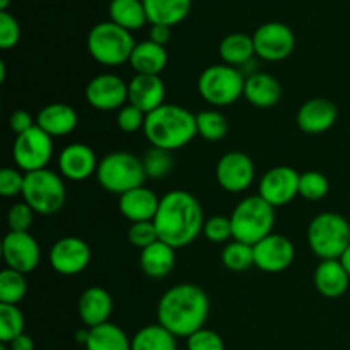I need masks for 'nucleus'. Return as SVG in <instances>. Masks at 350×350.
Instances as JSON below:
<instances>
[{
    "label": "nucleus",
    "mask_w": 350,
    "mask_h": 350,
    "mask_svg": "<svg viewBox=\"0 0 350 350\" xmlns=\"http://www.w3.org/2000/svg\"><path fill=\"white\" fill-rule=\"evenodd\" d=\"M154 226L161 241L174 250L187 248L204 232V208L190 191L171 190L161 197Z\"/></svg>",
    "instance_id": "obj_1"
},
{
    "label": "nucleus",
    "mask_w": 350,
    "mask_h": 350,
    "mask_svg": "<svg viewBox=\"0 0 350 350\" xmlns=\"http://www.w3.org/2000/svg\"><path fill=\"white\" fill-rule=\"evenodd\" d=\"M211 299L200 286L178 284L161 296L157 303V323L170 330L174 337L188 338L205 328Z\"/></svg>",
    "instance_id": "obj_2"
},
{
    "label": "nucleus",
    "mask_w": 350,
    "mask_h": 350,
    "mask_svg": "<svg viewBox=\"0 0 350 350\" xmlns=\"http://www.w3.org/2000/svg\"><path fill=\"white\" fill-rule=\"evenodd\" d=\"M142 132L152 147L174 152L197 137V115L185 106L164 103L147 115Z\"/></svg>",
    "instance_id": "obj_3"
},
{
    "label": "nucleus",
    "mask_w": 350,
    "mask_h": 350,
    "mask_svg": "<svg viewBox=\"0 0 350 350\" xmlns=\"http://www.w3.org/2000/svg\"><path fill=\"white\" fill-rule=\"evenodd\" d=\"M229 217L232 224V239L255 246L273 232L275 207L260 195H250L236 205Z\"/></svg>",
    "instance_id": "obj_4"
},
{
    "label": "nucleus",
    "mask_w": 350,
    "mask_h": 350,
    "mask_svg": "<svg viewBox=\"0 0 350 350\" xmlns=\"http://www.w3.org/2000/svg\"><path fill=\"white\" fill-rule=\"evenodd\" d=\"M306 239L320 260H340L350 245V222L338 212H321L311 219Z\"/></svg>",
    "instance_id": "obj_5"
},
{
    "label": "nucleus",
    "mask_w": 350,
    "mask_h": 350,
    "mask_svg": "<svg viewBox=\"0 0 350 350\" xmlns=\"http://www.w3.org/2000/svg\"><path fill=\"white\" fill-rule=\"evenodd\" d=\"M96 178L103 190L122 197L126 191L142 187L147 174L140 157L126 150H115L99 159Z\"/></svg>",
    "instance_id": "obj_6"
},
{
    "label": "nucleus",
    "mask_w": 350,
    "mask_h": 350,
    "mask_svg": "<svg viewBox=\"0 0 350 350\" xmlns=\"http://www.w3.org/2000/svg\"><path fill=\"white\" fill-rule=\"evenodd\" d=\"M137 41L130 31L123 29L111 21H103L92 26L88 34V51L98 64L118 67L132 57Z\"/></svg>",
    "instance_id": "obj_7"
},
{
    "label": "nucleus",
    "mask_w": 350,
    "mask_h": 350,
    "mask_svg": "<svg viewBox=\"0 0 350 350\" xmlns=\"http://www.w3.org/2000/svg\"><path fill=\"white\" fill-rule=\"evenodd\" d=\"M246 77L241 70L226 64L208 65L198 75L197 91L205 103L212 106H229L245 94Z\"/></svg>",
    "instance_id": "obj_8"
},
{
    "label": "nucleus",
    "mask_w": 350,
    "mask_h": 350,
    "mask_svg": "<svg viewBox=\"0 0 350 350\" xmlns=\"http://www.w3.org/2000/svg\"><path fill=\"white\" fill-rule=\"evenodd\" d=\"M23 200L40 215H53L62 211L67 202V188L60 173L51 170H40L26 173Z\"/></svg>",
    "instance_id": "obj_9"
},
{
    "label": "nucleus",
    "mask_w": 350,
    "mask_h": 350,
    "mask_svg": "<svg viewBox=\"0 0 350 350\" xmlns=\"http://www.w3.org/2000/svg\"><path fill=\"white\" fill-rule=\"evenodd\" d=\"M12 157L17 170L26 173L46 170L53 157V137L34 125L27 132L16 135L12 146Z\"/></svg>",
    "instance_id": "obj_10"
},
{
    "label": "nucleus",
    "mask_w": 350,
    "mask_h": 350,
    "mask_svg": "<svg viewBox=\"0 0 350 350\" xmlns=\"http://www.w3.org/2000/svg\"><path fill=\"white\" fill-rule=\"evenodd\" d=\"M256 57L265 62H282L291 57L296 48V36L287 24L265 23L253 33Z\"/></svg>",
    "instance_id": "obj_11"
},
{
    "label": "nucleus",
    "mask_w": 350,
    "mask_h": 350,
    "mask_svg": "<svg viewBox=\"0 0 350 350\" xmlns=\"http://www.w3.org/2000/svg\"><path fill=\"white\" fill-rule=\"evenodd\" d=\"M255 163L241 150L226 152L215 166V180L228 193H243L255 181Z\"/></svg>",
    "instance_id": "obj_12"
},
{
    "label": "nucleus",
    "mask_w": 350,
    "mask_h": 350,
    "mask_svg": "<svg viewBox=\"0 0 350 350\" xmlns=\"http://www.w3.org/2000/svg\"><path fill=\"white\" fill-rule=\"evenodd\" d=\"M48 262L51 269L60 275H79L91 263V248L82 238L65 236L53 243L48 253Z\"/></svg>",
    "instance_id": "obj_13"
},
{
    "label": "nucleus",
    "mask_w": 350,
    "mask_h": 350,
    "mask_svg": "<svg viewBox=\"0 0 350 350\" xmlns=\"http://www.w3.org/2000/svg\"><path fill=\"white\" fill-rule=\"evenodd\" d=\"M85 101L98 111H118L129 103V82L116 74H99L85 85Z\"/></svg>",
    "instance_id": "obj_14"
},
{
    "label": "nucleus",
    "mask_w": 350,
    "mask_h": 350,
    "mask_svg": "<svg viewBox=\"0 0 350 350\" xmlns=\"http://www.w3.org/2000/svg\"><path fill=\"white\" fill-rule=\"evenodd\" d=\"M2 256L7 269L17 270L27 275L36 270L41 262L40 243L29 232L9 231L3 236Z\"/></svg>",
    "instance_id": "obj_15"
},
{
    "label": "nucleus",
    "mask_w": 350,
    "mask_h": 350,
    "mask_svg": "<svg viewBox=\"0 0 350 350\" xmlns=\"http://www.w3.org/2000/svg\"><path fill=\"white\" fill-rule=\"evenodd\" d=\"M299 178L291 166H275L267 171L258 185V195L272 207H284L299 195Z\"/></svg>",
    "instance_id": "obj_16"
},
{
    "label": "nucleus",
    "mask_w": 350,
    "mask_h": 350,
    "mask_svg": "<svg viewBox=\"0 0 350 350\" xmlns=\"http://www.w3.org/2000/svg\"><path fill=\"white\" fill-rule=\"evenodd\" d=\"M255 267L265 273H280L293 265L296 248L289 238L272 232L253 246Z\"/></svg>",
    "instance_id": "obj_17"
},
{
    "label": "nucleus",
    "mask_w": 350,
    "mask_h": 350,
    "mask_svg": "<svg viewBox=\"0 0 350 350\" xmlns=\"http://www.w3.org/2000/svg\"><path fill=\"white\" fill-rule=\"evenodd\" d=\"M99 159L88 144L74 142L58 154V171L68 181H85L98 171Z\"/></svg>",
    "instance_id": "obj_18"
},
{
    "label": "nucleus",
    "mask_w": 350,
    "mask_h": 350,
    "mask_svg": "<svg viewBox=\"0 0 350 350\" xmlns=\"http://www.w3.org/2000/svg\"><path fill=\"white\" fill-rule=\"evenodd\" d=\"M338 109L327 98H313L304 103L296 115V123L308 135H320L328 132L337 123Z\"/></svg>",
    "instance_id": "obj_19"
},
{
    "label": "nucleus",
    "mask_w": 350,
    "mask_h": 350,
    "mask_svg": "<svg viewBox=\"0 0 350 350\" xmlns=\"http://www.w3.org/2000/svg\"><path fill=\"white\" fill-rule=\"evenodd\" d=\"M129 103L146 115L163 106L166 103V85L161 75H133L129 81Z\"/></svg>",
    "instance_id": "obj_20"
},
{
    "label": "nucleus",
    "mask_w": 350,
    "mask_h": 350,
    "mask_svg": "<svg viewBox=\"0 0 350 350\" xmlns=\"http://www.w3.org/2000/svg\"><path fill=\"white\" fill-rule=\"evenodd\" d=\"M77 313L88 328L108 323L113 314V297L105 287L92 286L79 297Z\"/></svg>",
    "instance_id": "obj_21"
},
{
    "label": "nucleus",
    "mask_w": 350,
    "mask_h": 350,
    "mask_svg": "<svg viewBox=\"0 0 350 350\" xmlns=\"http://www.w3.org/2000/svg\"><path fill=\"white\" fill-rule=\"evenodd\" d=\"M36 125L50 137H65L74 132L79 125V115L74 106L67 103H50L43 106L36 115Z\"/></svg>",
    "instance_id": "obj_22"
},
{
    "label": "nucleus",
    "mask_w": 350,
    "mask_h": 350,
    "mask_svg": "<svg viewBox=\"0 0 350 350\" xmlns=\"http://www.w3.org/2000/svg\"><path fill=\"white\" fill-rule=\"evenodd\" d=\"M159 202L161 198L142 185V187L123 193L118 200V208L123 217L129 219L133 224V222L154 221L157 208H159Z\"/></svg>",
    "instance_id": "obj_23"
},
{
    "label": "nucleus",
    "mask_w": 350,
    "mask_h": 350,
    "mask_svg": "<svg viewBox=\"0 0 350 350\" xmlns=\"http://www.w3.org/2000/svg\"><path fill=\"white\" fill-rule=\"evenodd\" d=\"M313 280L318 293L328 299L342 297L350 286V275L340 260H321L314 270Z\"/></svg>",
    "instance_id": "obj_24"
},
{
    "label": "nucleus",
    "mask_w": 350,
    "mask_h": 350,
    "mask_svg": "<svg viewBox=\"0 0 350 350\" xmlns=\"http://www.w3.org/2000/svg\"><path fill=\"white\" fill-rule=\"evenodd\" d=\"M243 98H246V101L255 108H273L282 98V85L273 75L267 72H256L246 77Z\"/></svg>",
    "instance_id": "obj_25"
},
{
    "label": "nucleus",
    "mask_w": 350,
    "mask_h": 350,
    "mask_svg": "<svg viewBox=\"0 0 350 350\" xmlns=\"http://www.w3.org/2000/svg\"><path fill=\"white\" fill-rule=\"evenodd\" d=\"M140 269L150 279H164L176 265V250L164 241H156L140 252Z\"/></svg>",
    "instance_id": "obj_26"
},
{
    "label": "nucleus",
    "mask_w": 350,
    "mask_h": 350,
    "mask_svg": "<svg viewBox=\"0 0 350 350\" xmlns=\"http://www.w3.org/2000/svg\"><path fill=\"white\" fill-rule=\"evenodd\" d=\"M129 64L135 74L161 75V72L167 67L166 46H161L150 40L140 41L133 48Z\"/></svg>",
    "instance_id": "obj_27"
},
{
    "label": "nucleus",
    "mask_w": 350,
    "mask_h": 350,
    "mask_svg": "<svg viewBox=\"0 0 350 350\" xmlns=\"http://www.w3.org/2000/svg\"><path fill=\"white\" fill-rule=\"evenodd\" d=\"M149 24L176 26L183 23L191 10V0H142Z\"/></svg>",
    "instance_id": "obj_28"
},
{
    "label": "nucleus",
    "mask_w": 350,
    "mask_h": 350,
    "mask_svg": "<svg viewBox=\"0 0 350 350\" xmlns=\"http://www.w3.org/2000/svg\"><path fill=\"white\" fill-rule=\"evenodd\" d=\"M219 55L222 62L231 67L241 68L256 57L253 36L245 33H231L219 43Z\"/></svg>",
    "instance_id": "obj_29"
},
{
    "label": "nucleus",
    "mask_w": 350,
    "mask_h": 350,
    "mask_svg": "<svg viewBox=\"0 0 350 350\" xmlns=\"http://www.w3.org/2000/svg\"><path fill=\"white\" fill-rule=\"evenodd\" d=\"M109 21L123 29L139 31L149 23L142 0H111L108 7Z\"/></svg>",
    "instance_id": "obj_30"
},
{
    "label": "nucleus",
    "mask_w": 350,
    "mask_h": 350,
    "mask_svg": "<svg viewBox=\"0 0 350 350\" xmlns=\"http://www.w3.org/2000/svg\"><path fill=\"white\" fill-rule=\"evenodd\" d=\"M85 350H132V338L118 325L108 323L89 328Z\"/></svg>",
    "instance_id": "obj_31"
},
{
    "label": "nucleus",
    "mask_w": 350,
    "mask_h": 350,
    "mask_svg": "<svg viewBox=\"0 0 350 350\" xmlns=\"http://www.w3.org/2000/svg\"><path fill=\"white\" fill-rule=\"evenodd\" d=\"M132 350H178V337L159 323L146 325L132 337Z\"/></svg>",
    "instance_id": "obj_32"
},
{
    "label": "nucleus",
    "mask_w": 350,
    "mask_h": 350,
    "mask_svg": "<svg viewBox=\"0 0 350 350\" xmlns=\"http://www.w3.org/2000/svg\"><path fill=\"white\" fill-rule=\"evenodd\" d=\"M229 132V122L219 109H205L197 115V135L208 142H219Z\"/></svg>",
    "instance_id": "obj_33"
},
{
    "label": "nucleus",
    "mask_w": 350,
    "mask_h": 350,
    "mask_svg": "<svg viewBox=\"0 0 350 350\" xmlns=\"http://www.w3.org/2000/svg\"><path fill=\"white\" fill-rule=\"evenodd\" d=\"M27 294L26 275L17 270L3 269L0 272V304L17 306Z\"/></svg>",
    "instance_id": "obj_34"
},
{
    "label": "nucleus",
    "mask_w": 350,
    "mask_h": 350,
    "mask_svg": "<svg viewBox=\"0 0 350 350\" xmlns=\"http://www.w3.org/2000/svg\"><path fill=\"white\" fill-rule=\"evenodd\" d=\"M222 265L231 272H245L255 265V256H253V246L246 243L231 239L226 243L224 250L221 253Z\"/></svg>",
    "instance_id": "obj_35"
},
{
    "label": "nucleus",
    "mask_w": 350,
    "mask_h": 350,
    "mask_svg": "<svg viewBox=\"0 0 350 350\" xmlns=\"http://www.w3.org/2000/svg\"><path fill=\"white\" fill-rule=\"evenodd\" d=\"M26 320L19 306L12 304H0V342L10 344L14 338L24 334Z\"/></svg>",
    "instance_id": "obj_36"
},
{
    "label": "nucleus",
    "mask_w": 350,
    "mask_h": 350,
    "mask_svg": "<svg viewBox=\"0 0 350 350\" xmlns=\"http://www.w3.org/2000/svg\"><path fill=\"white\" fill-rule=\"evenodd\" d=\"M142 163L147 178H150V180H163V178H166L173 171L174 157L173 152H170V150L150 147L144 154Z\"/></svg>",
    "instance_id": "obj_37"
},
{
    "label": "nucleus",
    "mask_w": 350,
    "mask_h": 350,
    "mask_svg": "<svg viewBox=\"0 0 350 350\" xmlns=\"http://www.w3.org/2000/svg\"><path fill=\"white\" fill-rule=\"evenodd\" d=\"M330 191V181L320 171H304L299 178V195L304 200L317 202Z\"/></svg>",
    "instance_id": "obj_38"
},
{
    "label": "nucleus",
    "mask_w": 350,
    "mask_h": 350,
    "mask_svg": "<svg viewBox=\"0 0 350 350\" xmlns=\"http://www.w3.org/2000/svg\"><path fill=\"white\" fill-rule=\"evenodd\" d=\"M204 234L208 241L215 243V245L229 243L232 239L231 217H228V215H212V217H208L204 226Z\"/></svg>",
    "instance_id": "obj_39"
},
{
    "label": "nucleus",
    "mask_w": 350,
    "mask_h": 350,
    "mask_svg": "<svg viewBox=\"0 0 350 350\" xmlns=\"http://www.w3.org/2000/svg\"><path fill=\"white\" fill-rule=\"evenodd\" d=\"M34 215H36V212L24 200L10 205L9 212H7V226H9V231L29 232L34 221Z\"/></svg>",
    "instance_id": "obj_40"
},
{
    "label": "nucleus",
    "mask_w": 350,
    "mask_h": 350,
    "mask_svg": "<svg viewBox=\"0 0 350 350\" xmlns=\"http://www.w3.org/2000/svg\"><path fill=\"white\" fill-rule=\"evenodd\" d=\"M129 241L133 248H139L140 252L146 250L147 246L154 245L156 241H159V234H157L154 221L133 222V224H130Z\"/></svg>",
    "instance_id": "obj_41"
},
{
    "label": "nucleus",
    "mask_w": 350,
    "mask_h": 350,
    "mask_svg": "<svg viewBox=\"0 0 350 350\" xmlns=\"http://www.w3.org/2000/svg\"><path fill=\"white\" fill-rule=\"evenodd\" d=\"M146 118V113L140 111L139 108H135V106L130 105V103H126L122 109L116 111V125H118V129L125 133H135L139 132V130H144Z\"/></svg>",
    "instance_id": "obj_42"
},
{
    "label": "nucleus",
    "mask_w": 350,
    "mask_h": 350,
    "mask_svg": "<svg viewBox=\"0 0 350 350\" xmlns=\"http://www.w3.org/2000/svg\"><path fill=\"white\" fill-rule=\"evenodd\" d=\"M187 350H226V345L217 332L202 328L187 338Z\"/></svg>",
    "instance_id": "obj_43"
},
{
    "label": "nucleus",
    "mask_w": 350,
    "mask_h": 350,
    "mask_svg": "<svg viewBox=\"0 0 350 350\" xmlns=\"http://www.w3.org/2000/svg\"><path fill=\"white\" fill-rule=\"evenodd\" d=\"M26 174L16 167H3L0 171V195L5 198H14L23 195Z\"/></svg>",
    "instance_id": "obj_44"
},
{
    "label": "nucleus",
    "mask_w": 350,
    "mask_h": 350,
    "mask_svg": "<svg viewBox=\"0 0 350 350\" xmlns=\"http://www.w3.org/2000/svg\"><path fill=\"white\" fill-rule=\"evenodd\" d=\"M21 40V26L10 12H0V48L10 50Z\"/></svg>",
    "instance_id": "obj_45"
},
{
    "label": "nucleus",
    "mask_w": 350,
    "mask_h": 350,
    "mask_svg": "<svg viewBox=\"0 0 350 350\" xmlns=\"http://www.w3.org/2000/svg\"><path fill=\"white\" fill-rule=\"evenodd\" d=\"M34 125H36V118H33L26 109H17V111H14L9 118V126L16 135L27 132V130L33 129Z\"/></svg>",
    "instance_id": "obj_46"
},
{
    "label": "nucleus",
    "mask_w": 350,
    "mask_h": 350,
    "mask_svg": "<svg viewBox=\"0 0 350 350\" xmlns=\"http://www.w3.org/2000/svg\"><path fill=\"white\" fill-rule=\"evenodd\" d=\"M149 40L154 41V43L161 44V46H166L171 40V27L161 26V24H150Z\"/></svg>",
    "instance_id": "obj_47"
},
{
    "label": "nucleus",
    "mask_w": 350,
    "mask_h": 350,
    "mask_svg": "<svg viewBox=\"0 0 350 350\" xmlns=\"http://www.w3.org/2000/svg\"><path fill=\"white\" fill-rule=\"evenodd\" d=\"M9 345L10 350H34V340L27 334L19 335L17 338H14Z\"/></svg>",
    "instance_id": "obj_48"
},
{
    "label": "nucleus",
    "mask_w": 350,
    "mask_h": 350,
    "mask_svg": "<svg viewBox=\"0 0 350 350\" xmlns=\"http://www.w3.org/2000/svg\"><path fill=\"white\" fill-rule=\"evenodd\" d=\"M88 338H89V328L88 327L81 328V330H77V334H75V340L82 345H85Z\"/></svg>",
    "instance_id": "obj_49"
},
{
    "label": "nucleus",
    "mask_w": 350,
    "mask_h": 350,
    "mask_svg": "<svg viewBox=\"0 0 350 350\" xmlns=\"http://www.w3.org/2000/svg\"><path fill=\"white\" fill-rule=\"evenodd\" d=\"M340 262H342V265H344V269L347 270V273L350 275V245H349V248L344 252V255L340 256Z\"/></svg>",
    "instance_id": "obj_50"
},
{
    "label": "nucleus",
    "mask_w": 350,
    "mask_h": 350,
    "mask_svg": "<svg viewBox=\"0 0 350 350\" xmlns=\"http://www.w3.org/2000/svg\"><path fill=\"white\" fill-rule=\"evenodd\" d=\"M5 75H7V68H5V62H0V82H5Z\"/></svg>",
    "instance_id": "obj_51"
},
{
    "label": "nucleus",
    "mask_w": 350,
    "mask_h": 350,
    "mask_svg": "<svg viewBox=\"0 0 350 350\" xmlns=\"http://www.w3.org/2000/svg\"><path fill=\"white\" fill-rule=\"evenodd\" d=\"M10 5V0H0V12H7Z\"/></svg>",
    "instance_id": "obj_52"
},
{
    "label": "nucleus",
    "mask_w": 350,
    "mask_h": 350,
    "mask_svg": "<svg viewBox=\"0 0 350 350\" xmlns=\"http://www.w3.org/2000/svg\"><path fill=\"white\" fill-rule=\"evenodd\" d=\"M0 350H10V349H9V345H7V344H2V345H0Z\"/></svg>",
    "instance_id": "obj_53"
}]
</instances>
